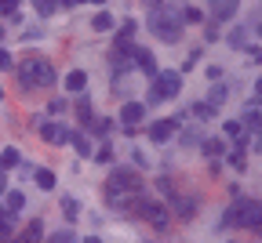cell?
<instances>
[{"instance_id": "ab89813d", "label": "cell", "mask_w": 262, "mask_h": 243, "mask_svg": "<svg viewBox=\"0 0 262 243\" xmlns=\"http://www.w3.org/2000/svg\"><path fill=\"white\" fill-rule=\"evenodd\" d=\"M146 4H160V0H146Z\"/></svg>"}, {"instance_id": "f546056e", "label": "cell", "mask_w": 262, "mask_h": 243, "mask_svg": "<svg viewBox=\"0 0 262 243\" xmlns=\"http://www.w3.org/2000/svg\"><path fill=\"white\" fill-rule=\"evenodd\" d=\"M204 15L201 11H196V8H182V22H201Z\"/></svg>"}, {"instance_id": "cb8c5ba5", "label": "cell", "mask_w": 262, "mask_h": 243, "mask_svg": "<svg viewBox=\"0 0 262 243\" xmlns=\"http://www.w3.org/2000/svg\"><path fill=\"white\" fill-rule=\"evenodd\" d=\"M248 33H251V26H241V29H233V33H229V44H233V47L248 44Z\"/></svg>"}, {"instance_id": "6da1fadb", "label": "cell", "mask_w": 262, "mask_h": 243, "mask_svg": "<svg viewBox=\"0 0 262 243\" xmlns=\"http://www.w3.org/2000/svg\"><path fill=\"white\" fill-rule=\"evenodd\" d=\"M182 8H171V4H153V11H149V29L157 33V40H164V44H179L182 40Z\"/></svg>"}, {"instance_id": "e0dca14e", "label": "cell", "mask_w": 262, "mask_h": 243, "mask_svg": "<svg viewBox=\"0 0 262 243\" xmlns=\"http://www.w3.org/2000/svg\"><path fill=\"white\" fill-rule=\"evenodd\" d=\"M70 142L77 145V156H91L95 149H91V138H84V134H70Z\"/></svg>"}, {"instance_id": "b9f144b4", "label": "cell", "mask_w": 262, "mask_h": 243, "mask_svg": "<svg viewBox=\"0 0 262 243\" xmlns=\"http://www.w3.org/2000/svg\"><path fill=\"white\" fill-rule=\"evenodd\" d=\"M0 40H4V29H0Z\"/></svg>"}, {"instance_id": "ac0fdd59", "label": "cell", "mask_w": 262, "mask_h": 243, "mask_svg": "<svg viewBox=\"0 0 262 243\" xmlns=\"http://www.w3.org/2000/svg\"><path fill=\"white\" fill-rule=\"evenodd\" d=\"M62 214L70 218V222H73V218H80V203H77L73 196H62Z\"/></svg>"}, {"instance_id": "8992f818", "label": "cell", "mask_w": 262, "mask_h": 243, "mask_svg": "<svg viewBox=\"0 0 262 243\" xmlns=\"http://www.w3.org/2000/svg\"><path fill=\"white\" fill-rule=\"evenodd\" d=\"M142 116H146V106H142V102H127V106L120 109V127H124V131H135V127L142 124Z\"/></svg>"}, {"instance_id": "9c48e42d", "label": "cell", "mask_w": 262, "mask_h": 243, "mask_svg": "<svg viewBox=\"0 0 262 243\" xmlns=\"http://www.w3.org/2000/svg\"><path fill=\"white\" fill-rule=\"evenodd\" d=\"M40 138H44L48 145H66V142H70V131L58 127V124H44L40 127Z\"/></svg>"}, {"instance_id": "44dd1931", "label": "cell", "mask_w": 262, "mask_h": 243, "mask_svg": "<svg viewBox=\"0 0 262 243\" xmlns=\"http://www.w3.org/2000/svg\"><path fill=\"white\" fill-rule=\"evenodd\" d=\"M37 185H40L44 192H51V189H55V175H51L48 167H40V171H37Z\"/></svg>"}, {"instance_id": "d4e9b609", "label": "cell", "mask_w": 262, "mask_h": 243, "mask_svg": "<svg viewBox=\"0 0 262 243\" xmlns=\"http://www.w3.org/2000/svg\"><path fill=\"white\" fill-rule=\"evenodd\" d=\"M11 239V214L0 211V243H8Z\"/></svg>"}, {"instance_id": "83f0119b", "label": "cell", "mask_w": 262, "mask_h": 243, "mask_svg": "<svg viewBox=\"0 0 262 243\" xmlns=\"http://www.w3.org/2000/svg\"><path fill=\"white\" fill-rule=\"evenodd\" d=\"M91 156H95L98 163H110V160H113V149H110V142H106L102 149H98V153H91Z\"/></svg>"}, {"instance_id": "7c38bea8", "label": "cell", "mask_w": 262, "mask_h": 243, "mask_svg": "<svg viewBox=\"0 0 262 243\" xmlns=\"http://www.w3.org/2000/svg\"><path fill=\"white\" fill-rule=\"evenodd\" d=\"M84 87H88V73H84V69H73V73L66 77V91H73V94H80Z\"/></svg>"}, {"instance_id": "836d02e7", "label": "cell", "mask_w": 262, "mask_h": 243, "mask_svg": "<svg viewBox=\"0 0 262 243\" xmlns=\"http://www.w3.org/2000/svg\"><path fill=\"white\" fill-rule=\"evenodd\" d=\"M48 109H51V113H62V109H66V102H62V98H51V102H48Z\"/></svg>"}, {"instance_id": "2e32d148", "label": "cell", "mask_w": 262, "mask_h": 243, "mask_svg": "<svg viewBox=\"0 0 262 243\" xmlns=\"http://www.w3.org/2000/svg\"><path fill=\"white\" fill-rule=\"evenodd\" d=\"M77 120H80V124H91V102H88L84 91H80V98H77Z\"/></svg>"}, {"instance_id": "4316f807", "label": "cell", "mask_w": 262, "mask_h": 243, "mask_svg": "<svg viewBox=\"0 0 262 243\" xmlns=\"http://www.w3.org/2000/svg\"><path fill=\"white\" fill-rule=\"evenodd\" d=\"M201 145H204V153H208V156H211V160H215V156H219V153H222V149H226V145H222V142H219V138H208V142H201Z\"/></svg>"}, {"instance_id": "8d00e7d4", "label": "cell", "mask_w": 262, "mask_h": 243, "mask_svg": "<svg viewBox=\"0 0 262 243\" xmlns=\"http://www.w3.org/2000/svg\"><path fill=\"white\" fill-rule=\"evenodd\" d=\"M80 4H88V0H62V8H80Z\"/></svg>"}, {"instance_id": "277c9868", "label": "cell", "mask_w": 262, "mask_h": 243, "mask_svg": "<svg viewBox=\"0 0 262 243\" xmlns=\"http://www.w3.org/2000/svg\"><path fill=\"white\" fill-rule=\"evenodd\" d=\"M258 214H262L258 200H237V203H229V211L222 214V225H241V229L258 232Z\"/></svg>"}, {"instance_id": "8fae6325", "label": "cell", "mask_w": 262, "mask_h": 243, "mask_svg": "<svg viewBox=\"0 0 262 243\" xmlns=\"http://www.w3.org/2000/svg\"><path fill=\"white\" fill-rule=\"evenodd\" d=\"M171 211H175L179 218H193V214H196V200H189V196H171Z\"/></svg>"}, {"instance_id": "d590c367", "label": "cell", "mask_w": 262, "mask_h": 243, "mask_svg": "<svg viewBox=\"0 0 262 243\" xmlns=\"http://www.w3.org/2000/svg\"><path fill=\"white\" fill-rule=\"evenodd\" d=\"M4 189H8V171L0 167V196H4Z\"/></svg>"}, {"instance_id": "74e56055", "label": "cell", "mask_w": 262, "mask_h": 243, "mask_svg": "<svg viewBox=\"0 0 262 243\" xmlns=\"http://www.w3.org/2000/svg\"><path fill=\"white\" fill-rule=\"evenodd\" d=\"M84 243H102V239H98V236H88V239H84Z\"/></svg>"}, {"instance_id": "f1b7e54d", "label": "cell", "mask_w": 262, "mask_h": 243, "mask_svg": "<svg viewBox=\"0 0 262 243\" xmlns=\"http://www.w3.org/2000/svg\"><path fill=\"white\" fill-rule=\"evenodd\" d=\"M208 102H211V106L219 109L222 102H226V87H211V98H208Z\"/></svg>"}, {"instance_id": "7a4b0ae2", "label": "cell", "mask_w": 262, "mask_h": 243, "mask_svg": "<svg viewBox=\"0 0 262 243\" xmlns=\"http://www.w3.org/2000/svg\"><path fill=\"white\" fill-rule=\"evenodd\" d=\"M142 189V178L135 175V171H127V167H117L113 175L106 178V200L110 207H124L131 192H139Z\"/></svg>"}, {"instance_id": "1f68e13d", "label": "cell", "mask_w": 262, "mask_h": 243, "mask_svg": "<svg viewBox=\"0 0 262 243\" xmlns=\"http://www.w3.org/2000/svg\"><path fill=\"white\" fill-rule=\"evenodd\" d=\"M15 62H11V51H4V47H0V69H11Z\"/></svg>"}, {"instance_id": "d6986e66", "label": "cell", "mask_w": 262, "mask_h": 243, "mask_svg": "<svg viewBox=\"0 0 262 243\" xmlns=\"http://www.w3.org/2000/svg\"><path fill=\"white\" fill-rule=\"evenodd\" d=\"M135 29H139V26H135V18H131V22H124V26L117 29V44H131V37H135Z\"/></svg>"}, {"instance_id": "4fadbf2b", "label": "cell", "mask_w": 262, "mask_h": 243, "mask_svg": "<svg viewBox=\"0 0 262 243\" xmlns=\"http://www.w3.org/2000/svg\"><path fill=\"white\" fill-rule=\"evenodd\" d=\"M44 239V222L40 218H33L29 225H26V236H22V243H40Z\"/></svg>"}, {"instance_id": "5bb4252c", "label": "cell", "mask_w": 262, "mask_h": 243, "mask_svg": "<svg viewBox=\"0 0 262 243\" xmlns=\"http://www.w3.org/2000/svg\"><path fill=\"white\" fill-rule=\"evenodd\" d=\"M22 207H26V196H22V192L15 189V192H8V203L0 207V211H4V214H18Z\"/></svg>"}, {"instance_id": "d6a6232c", "label": "cell", "mask_w": 262, "mask_h": 243, "mask_svg": "<svg viewBox=\"0 0 262 243\" xmlns=\"http://www.w3.org/2000/svg\"><path fill=\"white\" fill-rule=\"evenodd\" d=\"M0 11H8V15L18 11V0H0Z\"/></svg>"}, {"instance_id": "e575fe53", "label": "cell", "mask_w": 262, "mask_h": 243, "mask_svg": "<svg viewBox=\"0 0 262 243\" xmlns=\"http://www.w3.org/2000/svg\"><path fill=\"white\" fill-rule=\"evenodd\" d=\"M196 62H201V51H193V55H189V58H186V62H182V69H193V65H196Z\"/></svg>"}, {"instance_id": "603a6c76", "label": "cell", "mask_w": 262, "mask_h": 243, "mask_svg": "<svg viewBox=\"0 0 262 243\" xmlns=\"http://www.w3.org/2000/svg\"><path fill=\"white\" fill-rule=\"evenodd\" d=\"M33 8H37L40 15H55L62 8V0H33Z\"/></svg>"}, {"instance_id": "30bf717a", "label": "cell", "mask_w": 262, "mask_h": 243, "mask_svg": "<svg viewBox=\"0 0 262 243\" xmlns=\"http://www.w3.org/2000/svg\"><path fill=\"white\" fill-rule=\"evenodd\" d=\"M237 8H241V0H211V15H215V22L233 18V15H237Z\"/></svg>"}, {"instance_id": "52a82bcc", "label": "cell", "mask_w": 262, "mask_h": 243, "mask_svg": "<svg viewBox=\"0 0 262 243\" xmlns=\"http://www.w3.org/2000/svg\"><path fill=\"white\" fill-rule=\"evenodd\" d=\"M131 62H135L146 77H157V58H153L149 47H131Z\"/></svg>"}, {"instance_id": "3957f363", "label": "cell", "mask_w": 262, "mask_h": 243, "mask_svg": "<svg viewBox=\"0 0 262 243\" xmlns=\"http://www.w3.org/2000/svg\"><path fill=\"white\" fill-rule=\"evenodd\" d=\"M18 84L22 91H37V87H51L55 84V69L44 58H26L18 65Z\"/></svg>"}, {"instance_id": "60d3db41", "label": "cell", "mask_w": 262, "mask_h": 243, "mask_svg": "<svg viewBox=\"0 0 262 243\" xmlns=\"http://www.w3.org/2000/svg\"><path fill=\"white\" fill-rule=\"evenodd\" d=\"M8 243H22V239H8Z\"/></svg>"}, {"instance_id": "ffe728a7", "label": "cell", "mask_w": 262, "mask_h": 243, "mask_svg": "<svg viewBox=\"0 0 262 243\" xmlns=\"http://www.w3.org/2000/svg\"><path fill=\"white\" fill-rule=\"evenodd\" d=\"M193 116H196V120H215V106H211V102H196V106H193Z\"/></svg>"}, {"instance_id": "484cf974", "label": "cell", "mask_w": 262, "mask_h": 243, "mask_svg": "<svg viewBox=\"0 0 262 243\" xmlns=\"http://www.w3.org/2000/svg\"><path fill=\"white\" fill-rule=\"evenodd\" d=\"M88 127H91L95 134H110V131H113V120H95V116H91V124H88Z\"/></svg>"}, {"instance_id": "f35d334b", "label": "cell", "mask_w": 262, "mask_h": 243, "mask_svg": "<svg viewBox=\"0 0 262 243\" xmlns=\"http://www.w3.org/2000/svg\"><path fill=\"white\" fill-rule=\"evenodd\" d=\"M88 4H106V0H88Z\"/></svg>"}, {"instance_id": "7bdbcfd3", "label": "cell", "mask_w": 262, "mask_h": 243, "mask_svg": "<svg viewBox=\"0 0 262 243\" xmlns=\"http://www.w3.org/2000/svg\"><path fill=\"white\" fill-rule=\"evenodd\" d=\"M0 98H4V87H0Z\"/></svg>"}, {"instance_id": "ba28073f", "label": "cell", "mask_w": 262, "mask_h": 243, "mask_svg": "<svg viewBox=\"0 0 262 243\" xmlns=\"http://www.w3.org/2000/svg\"><path fill=\"white\" fill-rule=\"evenodd\" d=\"M179 131V120H157V124H149V142H168V138Z\"/></svg>"}, {"instance_id": "4dcf8cb0", "label": "cell", "mask_w": 262, "mask_h": 243, "mask_svg": "<svg viewBox=\"0 0 262 243\" xmlns=\"http://www.w3.org/2000/svg\"><path fill=\"white\" fill-rule=\"evenodd\" d=\"M51 243H77V239H73V232H55Z\"/></svg>"}, {"instance_id": "9a60e30c", "label": "cell", "mask_w": 262, "mask_h": 243, "mask_svg": "<svg viewBox=\"0 0 262 243\" xmlns=\"http://www.w3.org/2000/svg\"><path fill=\"white\" fill-rule=\"evenodd\" d=\"M91 29H95V33H110V29H113V15H110V11H98V15L91 18Z\"/></svg>"}, {"instance_id": "5b68a950", "label": "cell", "mask_w": 262, "mask_h": 243, "mask_svg": "<svg viewBox=\"0 0 262 243\" xmlns=\"http://www.w3.org/2000/svg\"><path fill=\"white\" fill-rule=\"evenodd\" d=\"M182 91V73L179 69H157V77H153V91H149V102H164V98H179Z\"/></svg>"}, {"instance_id": "7402d4cb", "label": "cell", "mask_w": 262, "mask_h": 243, "mask_svg": "<svg viewBox=\"0 0 262 243\" xmlns=\"http://www.w3.org/2000/svg\"><path fill=\"white\" fill-rule=\"evenodd\" d=\"M18 149H4V153H0V167H4V171H11V167H18Z\"/></svg>"}]
</instances>
